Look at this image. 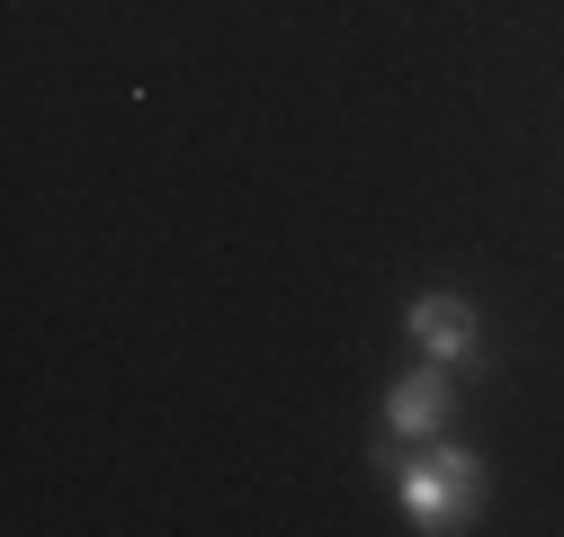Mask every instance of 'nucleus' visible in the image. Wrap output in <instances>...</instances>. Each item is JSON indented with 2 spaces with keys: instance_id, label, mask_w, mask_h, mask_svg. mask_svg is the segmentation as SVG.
<instances>
[{
  "instance_id": "2",
  "label": "nucleus",
  "mask_w": 564,
  "mask_h": 537,
  "mask_svg": "<svg viewBox=\"0 0 564 537\" xmlns=\"http://www.w3.org/2000/svg\"><path fill=\"white\" fill-rule=\"evenodd\" d=\"M403 331H412V350H421V359H440V368H466V359L484 350L475 305L448 296V287H440V296H412V305H403Z\"/></svg>"
},
{
  "instance_id": "1",
  "label": "nucleus",
  "mask_w": 564,
  "mask_h": 537,
  "mask_svg": "<svg viewBox=\"0 0 564 537\" xmlns=\"http://www.w3.org/2000/svg\"><path fill=\"white\" fill-rule=\"evenodd\" d=\"M394 502H403L412 528H431V537L466 528L475 502H484V457H475V448H431V457L394 465Z\"/></svg>"
},
{
  "instance_id": "3",
  "label": "nucleus",
  "mask_w": 564,
  "mask_h": 537,
  "mask_svg": "<svg viewBox=\"0 0 564 537\" xmlns=\"http://www.w3.org/2000/svg\"><path fill=\"white\" fill-rule=\"evenodd\" d=\"M440 421H448V368L431 359V368H412L386 394V439L394 448H421V439H440Z\"/></svg>"
}]
</instances>
